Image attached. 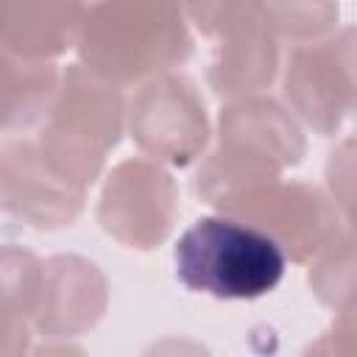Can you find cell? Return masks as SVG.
Masks as SVG:
<instances>
[{
  "label": "cell",
  "instance_id": "cell-1",
  "mask_svg": "<svg viewBox=\"0 0 357 357\" xmlns=\"http://www.w3.org/2000/svg\"><path fill=\"white\" fill-rule=\"evenodd\" d=\"M176 279L215 298H259L287 268L282 243L237 218L209 215L190 223L173 248Z\"/></svg>",
  "mask_w": 357,
  "mask_h": 357
}]
</instances>
